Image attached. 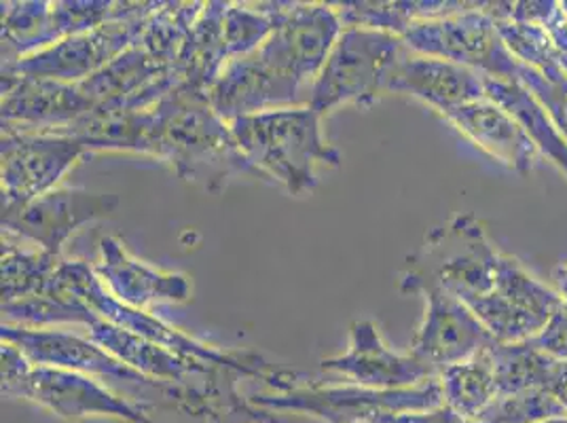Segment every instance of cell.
<instances>
[{
  "label": "cell",
  "instance_id": "1",
  "mask_svg": "<svg viewBox=\"0 0 567 423\" xmlns=\"http://www.w3.org/2000/svg\"><path fill=\"white\" fill-rule=\"evenodd\" d=\"M153 157L172 165L185 183L208 193H220L237 176L265 180L208 97L183 87H174L153 106Z\"/></svg>",
  "mask_w": 567,
  "mask_h": 423
},
{
  "label": "cell",
  "instance_id": "2",
  "mask_svg": "<svg viewBox=\"0 0 567 423\" xmlns=\"http://www.w3.org/2000/svg\"><path fill=\"white\" fill-rule=\"evenodd\" d=\"M320 121L313 109L295 106L236 118L231 130L241 153L267 183L303 195L318 185L316 165H341V153L324 141Z\"/></svg>",
  "mask_w": 567,
  "mask_h": 423
},
{
  "label": "cell",
  "instance_id": "3",
  "mask_svg": "<svg viewBox=\"0 0 567 423\" xmlns=\"http://www.w3.org/2000/svg\"><path fill=\"white\" fill-rule=\"evenodd\" d=\"M45 295L71 303H83L87 309H92L100 320L111 322L118 329L130 330L190 362L210 364L216 369L236 371L241 375L260 376L267 379V383L284 375L282 369L269 367L255 353H225L214 350L190 339L189 334L172 329L169 324L151 316L144 309L121 303L97 278L95 269L83 260H62L53 278L49 280Z\"/></svg>",
  "mask_w": 567,
  "mask_h": 423
},
{
  "label": "cell",
  "instance_id": "4",
  "mask_svg": "<svg viewBox=\"0 0 567 423\" xmlns=\"http://www.w3.org/2000/svg\"><path fill=\"white\" fill-rule=\"evenodd\" d=\"M502 252L492 246L483 223L473 214H457L432 229L417 255L402 271V295L445 290L471 307L496 286Z\"/></svg>",
  "mask_w": 567,
  "mask_h": 423
},
{
  "label": "cell",
  "instance_id": "5",
  "mask_svg": "<svg viewBox=\"0 0 567 423\" xmlns=\"http://www.w3.org/2000/svg\"><path fill=\"white\" fill-rule=\"evenodd\" d=\"M404 51L406 45L396 34L343 28L311 87L309 109L320 117L348 102L371 109L379 95L390 94V79Z\"/></svg>",
  "mask_w": 567,
  "mask_h": 423
},
{
  "label": "cell",
  "instance_id": "6",
  "mask_svg": "<svg viewBox=\"0 0 567 423\" xmlns=\"http://www.w3.org/2000/svg\"><path fill=\"white\" fill-rule=\"evenodd\" d=\"M2 396L41 404L62 420L117 417L123 422L155 423L136 406L106 390L90 375L66 369L37 367L16 345L2 341Z\"/></svg>",
  "mask_w": 567,
  "mask_h": 423
},
{
  "label": "cell",
  "instance_id": "7",
  "mask_svg": "<svg viewBox=\"0 0 567 423\" xmlns=\"http://www.w3.org/2000/svg\"><path fill=\"white\" fill-rule=\"evenodd\" d=\"M464 4L450 16L411 25L402 41L413 53L439 58L489 79H519L523 62L508 49L492 9Z\"/></svg>",
  "mask_w": 567,
  "mask_h": 423
},
{
  "label": "cell",
  "instance_id": "8",
  "mask_svg": "<svg viewBox=\"0 0 567 423\" xmlns=\"http://www.w3.org/2000/svg\"><path fill=\"white\" fill-rule=\"evenodd\" d=\"M255 404L278 411L313 413L329 423H375L383 415L422 413L445 404L441 376L401 390L362 385H284L278 396H255Z\"/></svg>",
  "mask_w": 567,
  "mask_h": 423
},
{
  "label": "cell",
  "instance_id": "9",
  "mask_svg": "<svg viewBox=\"0 0 567 423\" xmlns=\"http://www.w3.org/2000/svg\"><path fill=\"white\" fill-rule=\"evenodd\" d=\"M343 30L334 4L280 2L274 34L255 49L282 79L309 94Z\"/></svg>",
  "mask_w": 567,
  "mask_h": 423
},
{
  "label": "cell",
  "instance_id": "10",
  "mask_svg": "<svg viewBox=\"0 0 567 423\" xmlns=\"http://www.w3.org/2000/svg\"><path fill=\"white\" fill-rule=\"evenodd\" d=\"M564 306L559 292L529 274L523 262L502 255L496 286L471 306L496 343L536 339Z\"/></svg>",
  "mask_w": 567,
  "mask_h": 423
},
{
  "label": "cell",
  "instance_id": "11",
  "mask_svg": "<svg viewBox=\"0 0 567 423\" xmlns=\"http://www.w3.org/2000/svg\"><path fill=\"white\" fill-rule=\"evenodd\" d=\"M159 4L162 2H155V7L144 13L62 39L20 60L18 64L2 69V74H22L60 83H81L132 48L138 41L148 18L159 9Z\"/></svg>",
  "mask_w": 567,
  "mask_h": 423
},
{
  "label": "cell",
  "instance_id": "12",
  "mask_svg": "<svg viewBox=\"0 0 567 423\" xmlns=\"http://www.w3.org/2000/svg\"><path fill=\"white\" fill-rule=\"evenodd\" d=\"M87 148L64 134L2 132L0 178L2 212L34 202L66 176Z\"/></svg>",
  "mask_w": 567,
  "mask_h": 423
},
{
  "label": "cell",
  "instance_id": "13",
  "mask_svg": "<svg viewBox=\"0 0 567 423\" xmlns=\"http://www.w3.org/2000/svg\"><path fill=\"white\" fill-rule=\"evenodd\" d=\"M118 204L117 195L90 193L85 188H53L25 206L2 212V234L24 237L49 255L62 257V246L74 231L111 216Z\"/></svg>",
  "mask_w": 567,
  "mask_h": 423
},
{
  "label": "cell",
  "instance_id": "14",
  "mask_svg": "<svg viewBox=\"0 0 567 423\" xmlns=\"http://www.w3.org/2000/svg\"><path fill=\"white\" fill-rule=\"evenodd\" d=\"M0 339L4 343L16 345L37 367H53V369H66V371L83 373V375L100 376V379L153 385L157 390L167 392L172 399L181 400L183 396V388L153 381L138 371H134L132 367L123 364L106 350H102L92 339H83V337H76L71 332L2 324Z\"/></svg>",
  "mask_w": 567,
  "mask_h": 423
},
{
  "label": "cell",
  "instance_id": "15",
  "mask_svg": "<svg viewBox=\"0 0 567 423\" xmlns=\"http://www.w3.org/2000/svg\"><path fill=\"white\" fill-rule=\"evenodd\" d=\"M94 106L79 83L2 74V132L62 134Z\"/></svg>",
  "mask_w": 567,
  "mask_h": 423
},
{
  "label": "cell",
  "instance_id": "16",
  "mask_svg": "<svg viewBox=\"0 0 567 423\" xmlns=\"http://www.w3.org/2000/svg\"><path fill=\"white\" fill-rule=\"evenodd\" d=\"M424 318L409 352L439 373L487 350L494 339L471 307L445 290H425Z\"/></svg>",
  "mask_w": 567,
  "mask_h": 423
},
{
  "label": "cell",
  "instance_id": "17",
  "mask_svg": "<svg viewBox=\"0 0 567 423\" xmlns=\"http://www.w3.org/2000/svg\"><path fill=\"white\" fill-rule=\"evenodd\" d=\"M208 102L229 125L239 117L278 109L309 106V94L271 71L257 51L227 62L214 83Z\"/></svg>",
  "mask_w": 567,
  "mask_h": 423
},
{
  "label": "cell",
  "instance_id": "18",
  "mask_svg": "<svg viewBox=\"0 0 567 423\" xmlns=\"http://www.w3.org/2000/svg\"><path fill=\"white\" fill-rule=\"evenodd\" d=\"M320 364L324 371L348 376L355 385L371 390H401L441 375L417 355L390 350L371 320L352 322L348 352L324 358Z\"/></svg>",
  "mask_w": 567,
  "mask_h": 423
},
{
  "label": "cell",
  "instance_id": "19",
  "mask_svg": "<svg viewBox=\"0 0 567 423\" xmlns=\"http://www.w3.org/2000/svg\"><path fill=\"white\" fill-rule=\"evenodd\" d=\"M392 92L413 95L445 115L457 106L485 97L487 76L453 62L413 53L406 48L390 79V94Z\"/></svg>",
  "mask_w": 567,
  "mask_h": 423
},
{
  "label": "cell",
  "instance_id": "20",
  "mask_svg": "<svg viewBox=\"0 0 567 423\" xmlns=\"http://www.w3.org/2000/svg\"><path fill=\"white\" fill-rule=\"evenodd\" d=\"M97 278L121 303L148 309L157 303H185L189 301L190 282L183 274L157 271L134 259L115 237L100 241Z\"/></svg>",
  "mask_w": 567,
  "mask_h": 423
},
{
  "label": "cell",
  "instance_id": "21",
  "mask_svg": "<svg viewBox=\"0 0 567 423\" xmlns=\"http://www.w3.org/2000/svg\"><path fill=\"white\" fill-rule=\"evenodd\" d=\"M443 117L497 164L517 174H529L540 159V151L529 141L519 121L487 95L457 106Z\"/></svg>",
  "mask_w": 567,
  "mask_h": 423
},
{
  "label": "cell",
  "instance_id": "22",
  "mask_svg": "<svg viewBox=\"0 0 567 423\" xmlns=\"http://www.w3.org/2000/svg\"><path fill=\"white\" fill-rule=\"evenodd\" d=\"M62 134L87 151H132L153 157V109L138 111L118 102H102Z\"/></svg>",
  "mask_w": 567,
  "mask_h": 423
},
{
  "label": "cell",
  "instance_id": "23",
  "mask_svg": "<svg viewBox=\"0 0 567 423\" xmlns=\"http://www.w3.org/2000/svg\"><path fill=\"white\" fill-rule=\"evenodd\" d=\"M227 4L229 2H204L199 18L190 25L187 43L176 64L178 87L190 94L208 97L214 83L229 62L225 43Z\"/></svg>",
  "mask_w": 567,
  "mask_h": 423
},
{
  "label": "cell",
  "instance_id": "24",
  "mask_svg": "<svg viewBox=\"0 0 567 423\" xmlns=\"http://www.w3.org/2000/svg\"><path fill=\"white\" fill-rule=\"evenodd\" d=\"M90 339L102 350L115 355L123 364L132 367L134 371H138L153 381L159 379L162 383L183 381L185 376L195 375V373L214 375L216 371H227V369H216L210 364L185 360L148 339H142L130 330L118 329L115 324L104 322L100 318L90 327Z\"/></svg>",
  "mask_w": 567,
  "mask_h": 423
},
{
  "label": "cell",
  "instance_id": "25",
  "mask_svg": "<svg viewBox=\"0 0 567 423\" xmlns=\"http://www.w3.org/2000/svg\"><path fill=\"white\" fill-rule=\"evenodd\" d=\"M487 97H492L517 118L540 155H546L567 174V138L536 95L520 85L519 81L487 76Z\"/></svg>",
  "mask_w": 567,
  "mask_h": 423
},
{
  "label": "cell",
  "instance_id": "26",
  "mask_svg": "<svg viewBox=\"0 0 567 423\" xmlns=\"http://www.w3.org/2000/svg\"><path fill=\"white\" fill-rule=\"evenodd\" d=\"M489 352L494 362L497 396L519 394L527 390H550L564 364L544 352L534 339L520 343L494 341Z\"/></svg>",
  "mask_w": 567,
  "mask_h": 423
},
{
  "label": "cell",
  "instance_id": "27",
  "mask_svg": "<svg viewBox=\"0 0 567 423\" xmlns=\"http://www.w3.org/2000/svg\"><path fill=\"white\" fill-rule=\"evenodd\" d=\"M462 2H337L343 28H367L401 37L417 22L450 16Z\"/></svg>",
  "mask_w": 567,
  "mask_h": 423
},
{
  "label": "cell",
  "instance_id": "28",
  "mask_svg": "<svg viewBox=\"0 0 567 423\" xmlns=\"http://www.w3.org/2000/svg\"><path fill=\"white\" fill-rule=\"evenodd\" d=\"M489 348L476 353L471 360L443 369L439 375L443 383L445 404L457 415L473 422H478V417L497 399L496 376Z\"/></svg>",
  "mask_w": 567,
  "mask_h": 423
},
{
  "label": "cell",
  "instance_id": "29",
  "mask_svg": "<svg viewBox=\"0 0 567 423\" xmlns=\"http://www.w3.org/2000/svg\"><path fill=\"white\" fill-rule=\"evenodd\" d=\"M53 45L51 2H2V69Z\"/></svg>",
  "mask_w": 567,
  "mask_h": 423
},
{
  "label": "cell",
  "instance_id": "30",
  "mask_svg": "<svg viewBox=\"0 0 567 423\" xmlns=\"http://www.w3.org/2000/svg\"><path fill=\"white\" fill-rule=\"evenodd\" d=\"M62 257L45 250L28 252L2 237V303L43 295Z\"/></svg>",
  "mask_w": 567,
  "mask_h": 423
},
{
  "label": "cell",
  "instance_id": "31",
  "mask_svg": "<svg viewBox=\"0 0 567 423\" xmlns=\"http://www.w3.org/2000/svg\"><path fill=\"white\" fill-rule=\"evenodd\" d=\"M280 2L262 4H227L225 11V43L229 60L248 55L259 49L276 30Z\"/></svg>",
  "mask_w": 567,
  "mask_h": 423
},
{
  "label": "cell",
  "instance_id": "32",
  "mask_svg": "<svg viewBox=\"0 0 567 423\" xmlns=\"http://www.w3.org/2000/svg\"><path fill=\"white\" fill-rule=\"evenodd\" d=\"M95 320L97 316L83 303L62 301L45 292L13 301V303H2V324H11V327L43 329L49 324H62V322L92 327Z\"/></svg>",
  "mask_w": 567,
  "mask_h": 423
},
{
  "label": "cell",
  "instance_id": "33",
  "mask_svg": "<svg viewBox=\"0 0 567 423\" xmlns=\"http://www.w3.org/2000/svg\"><path fill=\"white\" fill-rule=\"evenodd\" d=\"M555 415H566V411L550 390H527L497 396L478 423H540Z\"/></svg>",
  "mask_w": 567,
  "mask_h": 423
},
{
  "label": "cell",
  "instance_id": "34",
  "mask_svg": "<svg viewBox=\"0 0 567 423\" xmlns=\"http://www.w3.org/2000/svg\"><path fill=\"white\" fill-rule=\"evenodd\" d=\"M544 352L550 353L559 362H567V306L559 307L546 329L534 339Z\"/></svg>",
  "mask_w": 567,
  "mask_h": 423
},
{
  "label": "cell",
  "instance_id": "35",
  "mask_svg": "<svg viewBox=\"0 0 567 423\" xmlns=\"http://www.w3.org/2000/svg\"><path fill=\"white\" fill-rule=\"evenodd\" d=\"M375 423H478L457 415L447 404L422 411V413H401V415H383Z\"/></svg>",
  "mask_w": 567,
  "mask_h": 423
},
{
  "label": "cell",
  "instance_id": "36",
  "mask_svg": "<svg viewBox=\"0 0 567 423\" xmlns=\"http://www.w3.org/2000/svg\"><path fill=\"white\" fill-rule=\"evenodd\" d=\"M550 392L561 402V406H564V411H566L567 415V362L561 364V371H559V375L555 379Z\"/></svg>",
  "mask_w": 567,
  "mask_h": 423
},
{
  "label": "cell",
  "instance_id": "37",
  "mask_svg": "<svg viewBox=\"0 0 567 423\" xmlns=\"http://www.w3.org/2000/svg\"><path fill=\"white\" fill-rule=\"evenodd\" d=\"M555 290L559 292V297L567 306V260L561 262V267L555 271Z\"/></svg>",
  "mask_w": 567,
  "mask_h": 423
},
{
  "label": "cell",
  "instance_id": "38",
  "mask_svg": "<svg viewBox=\"0 0 567 423\" xmlns=\"http://www.w3.org/2000/svg\"><path fill=\"white\" fill-rule=\"evenodd\" d=\"M540 423H567V415H555V417L544 420V422Z\"/></svg>",
  "mask_w": 567,
  "mask_h": 423
}]
</instances>
